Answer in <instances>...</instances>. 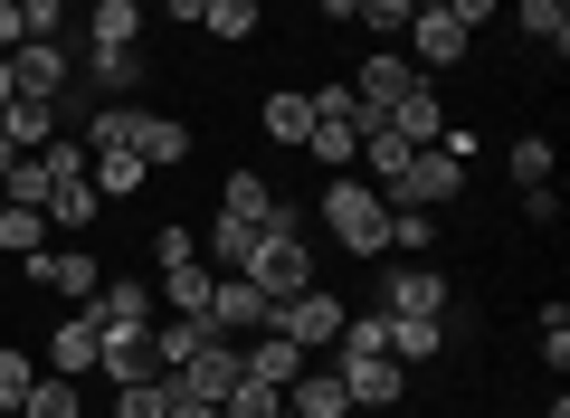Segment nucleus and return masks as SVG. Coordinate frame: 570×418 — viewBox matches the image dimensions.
I'll return each instance as SVG.
<instances>
[{"mask_svg":"<svg viewBox=\"0 0 570 418\" xmlns=\"http://www.w3.org/2000/svg\"><path fill=\"white\" fill-rule=\"evenodd\" d=\"M0 48H20V0H0Z\"/></svg>","mask_w":570,"mask_h":418,"instance_id":"obj_46","label":"nucleus"},{"mask_svg":"<svg viewBox=\"0 0 570 418\" xmlns=\"http://www.w3.org/2000/svg\"><path fill=\"white\" fill-rule=\"evenodd\" d=\"M352 20H362L381 48H400V29H409V0H352Z\"/></svg>","mask_w":570,"mask_h":418,"instance_id":"obj_38","label":"nucleus"},{"mask_svg":"<svg viewBox=\"0 0 570 418\" xmlns=\"http://www.w3.org/2000/svg\"><path fill=\"white\" fill-rule=\"evenodd\" d=\"M20 276L29 285H48V295H67V304H77V314H86V304H96V257H86V247H39V257H20Z\"/></svg>","mask_w":570,"mask_h":418,"instance_id":"obj_7","label":"nucleus"},{"mask_svg":"<svg viewBox=\"0 0 570 418\" xmlns=\"http://www.w3.org/2000/svg\"><path fill=\"white\" fill-rule=\"evenodd\" d=\"M115 418H171V371H142V380H115Z\"/></svg>","mask_w":570,"mask_h":418,"instance_id":"obj_29","label":"nucleus"},{"mask_svg":"<svg viewBox=\"0 0 570 418\" xmlns=\"http://www.w3.org/2000/svg\"><path fill=\"white\" fill-rule=\"evenodd\" d=\"M400 48H409V67H466V58H475V39L448 20V10H409Z\"/></svg>","mask_w":570,"mask_h":418,"instance_id":"obj_9","label":"nucleus"},{"mask_svg":"<svg viewBox=\"0 0 570 418\" xmlns=\"http://www.w3.org/2000/svg\"><path fill=\"white\" fill-rule=\"evenodd\" d=\"M200 342H209V323H200V314H163V323H153V361H163V371H181Z\"/></svg>","mask_w":570,"mask_h":418,"instance_id":"obj_27","label":"nucleus"},{"mask_svg":"<svg viewBox=\"0 0 570 418\" xmlns=\"http://www.w3.org/2000/svg\"><path fill=\"white\" fill-rule=\"evenodd\" d=\"M324 20H352V0H324Z\"/></svg>","mask_w":570,"mask_h":418,"instance_id":"obj_49","label":"nucleus"},{"mask_svg":"<svg viewBox=\"0 0 570 418\" xmlns=\"http://www.w3.org/2000/svg\"><path fill=\"white\" fill-rule=\"evenodd\" d=\"M438 352H448L438 314H390V361H438Z\"/></svg>","mask_w":570,"mask_h":418,"instance_id":"obj_25","label":"nucleus"},{"mask_svg":"<svg viewBox=\"0 0 570 418\" xmlns=\"http://www.w3.org/2000/svg\"><path fill=\"white\" fill-rule=\"evenodd\" d=\"M48 371H67V380L96 371V314H67L58 333H48Z\"/></svg>","mask_w":570,"mask_h":418,"instance_id":"obj_23","label":"nucleus"},{"mask_svg":"<svg viewBox=\"0 0 570 418\" xmlns=\"http://www.w3.org/2000/svg\"><path fill=\"white\" fill-rule=\"evenodd\" d=\"M86 314H96V323H115V333H153V323H163V295H153L142 276H105Z\"/></svg>","mask_w":570,"mask_h":418,"instance_id":"obj_12","label":"nucleus"},{"mask_svg":"<svg viewBox=\"0 0 570 418\" xmlns=\"http://www.w3.org/2000/svg\"><path fill=\"white\" fill-rule=\"evenodd\" d=\"M219 210H228V220H247V229H305V220L276 200V181H266V172H228Z\"/></svg>","mask_w":570,"mask_h":418,"instance_id":"obj_14","label":"nucleus"},{"mask_svg":"<svg viewBox=\"0 0 570 418\" xmlns=\"http://www.w3.org/2000/svg\"><path fill=\"white\" fill-rule=\"evenodd\" d=\"M10 96H20V77H10V48H0V105H10Z\"/></svg>","mask_w":570,"mask_h":418,"instance_id":"obj_48","label":"nucleus"},{"mask_svg":"<svg viewBox=\"0 0 570 418\" xmlns=\"http://www.w3.org/2000/svg\"><path fill=\"white\" fill-rule=\"evenodd\" d=\"M266 239V229H247V220H228V210H219V220H209V266H219V276H238V266H247V247H257Z\"/></svg>","mask_w":570,"mask_h":418,"instance_id":"obj_28","label":"nucleus"},{"mask_svg":"<svg viewBox=\"0 0 570 418\" xmlns=\"http://www.w3.org/2000/svg\"><path fill=\"white\" fill-rule=\"evenodd\" d=\"M285 409H295V418H352V390H343L333 361H305V371L285 380Z\"/></svg>","mask_w":570,"mask_h":418,"instance_id":"obj_17","label":"nucleus"},{"mask_svg":"<svg viewBox=\"0 0 570 418\" xmlns=\"http://www.w3.org/2000/svg\"><path fill=\"white\" fill-rule=\"evenodd\" d=\"M171 418H219V409H209V399H181V390H171Z\"/></svg>","mask_w":570,"mask_h":418,"instance_id":"obj_47","label":"nucleus"},{"mask_svg":"<svg viewBox=\"0 0 570 418\" xmlns=\"http://www.w3.org/2000/svg\"><path fill=\"white\" fill-rule=\"evenodd\" d=\"M0 247H10V257H39L48 247V210H20V200H10V210H0Z\"/></svg>","mask_w":570,"mask_h":418,"instance_id":"obj_34","label":"nucleus"},{"mask_svg":"<svg viewBox=\"0 0 570 418\" xmlns=\"http://www.w3.org/2000/svg\"><path fill=\"white\" fill-rule=\"evenodd\" d=\"M29 390H39V361H20L10 342H0V409H20Z\"/></svg>","mask_w":570,"mask_h":418,"instance_id":"obj_41","label":"nucleus"},{"mask_svg":"<svg viewBox=\"0 0 570 418\" xmlns=\"http://www.w3.org/2000/svg\"><path fill=\"white\" fill-rule=\"evenodd\" d=\"M333 371H343L352 409H400V361H390V352H343Z\"/></svg>","mask_w":570,"mask_h":418,"instance_id":"obj_16","label":"nucleus"},{"mask_svg":"<svg viewBox=\"0 0 570 418\" xmlns=\"http://www.w3.org/2000/svg\"><path fill=\"white\" fill-rule=\"evenodd\" d=\"M238 371H247V352H238V342H219V333H209L200 352H190L181 371H171V390H181V399H209V409H219V399H228V380H238Z\"/></svg>","mask_w":570,"mask_h":418,"instance_id":"obj_11","label":"nucleus"},{"mask_svg":"<svg viewBox=\"0 0 570 418\" xmlns=\"http://www.w3.org/2000/svg\"><path fill=\"white\" fill-rule=\"evenodd\" d=\"M542 361H551V371H570V304H551V314H542Z\"/></svg>","mask_w":570,"mask_h":418,"instance_id":"obj_42","label":"nucleus"},{"mask_svg":"<svg viewBox=\"0 0 570 418\" xmlns=\"http://www.w3.org/2000/svg\"><path fill=\"white\" fill-rule=\"evenodd\" d=\"M409 86H419V67H409V58H400V48H381V58H362V77H352V96H362V115H371V124H381V115H390V105H400V96H409Z\"/></svg>","mask_w":570,"mask_h":418,"instance_id":"obj_18","label":"nucleus"},{"mask_svg":"<svg viewBox=\"0 0 570 418\" xmlns=\"http://www.w3.org/2000/svg\"><path fill=\"white\" fill-rule=\"evenodd\" d=\"M257 124H266L276 143H305V134H314V96H305V86H276V96L257 105Z\"/></svg>","mask_w":570,"mask_h":418,"instance_id":"obj_24","label":"nucleus"},{"mask_svg":"<svg viewBox=\"0 0 570 418\" xmlns=\"http://www.w3.org/2000/svg\"><path fill=\"white\" fill-rule=\"evenodd\" d=\"M86 181H96V200H134L153 172H142L134 153H86Z\"/></svg>","mask_w":570,"mask_h":418,"instance_id":"obj_30","label":"nucleus"},{"mask_svg":"<svg viewBox=\"0 0 570 418\" xmlns=\"http://www.w3.org/2000/svg\"><path fill=\"white\" fill-rule=\"evenodd\" d=\"M324 229H333V247H352V257H390V200L371 191L362 172L324 181Z\"/></svg>","mask_w":570,"mask_h":418,"instance_id":"obj_2","label":"nucleus"},{"mask_svg":"<svg viewBox=\"0 0 570 418\" xmlns=\"http://www.w3.org/2000/svg\"><path fill=\"white\" fill-rule=\"evenodd\" d=\"M381 124H390V134H400V143H409V153H419V143H438V134H448V105H438V86H428V77H419V86H409V96H400V105H390V115H381Z\"/></svg>","mask_w":570,"mask_h":418,"instance_id":"obj_19","label":"nucleus"},{"mask_svg":"<svg viewBox=\"0 0 570 418\" xmlns=\"http://www.w3.org/2000/svg\"><path fill=\"white\" fill-rule=\"evenodd\" d=\"M448 20H456V29H466V39H475V29L494 20V0H448Z\"/></svg>","mask_w":570,"mask_h":418,"instance_id":"obj_44","label":"nucleus"},{"mask_svg":"<svg viewBox=\"0 0 570 418\" xmlns=\"http://www.w3.org/2000/svg\"><path fill=\"white\" fill-rule=\"evenodd\" d=\"M362 134H371L362 96H352V86H314V134H305V153H324V172H352V162H362Z\"/></svg>","mask_w":570,"mask_h":418,"instance_id":"obj_5","label":"nucleus"},{"mask_svg":"<svg viewBox=\"0 0 570 418\" xmlns=\"http://www.w3.org/2000/svg\"><path fill=\"white\" fill-rule=\"evenodd\" d=\"M247 285H257L266 304H285V295H305L314 285V247H305V229H266L257 247H247V266H238Z\"/></svg>","mask_w":570,"mask_h":418,"instance_id":"obj_4","label":"nucleus"},{"mask_svg":"<svg viewBox=\"0 0 570 418\" xmlns=\"http://www.w3.org/2000/svg\"><path fill=\"white\" fill-rule=\"evenodd\" d=\"M209 285H219V266L190 257V266H163V285H153V295H163V314H209Z\"/></svg>","mask_w":570,"mask_h":418,"instance_id":"obj_21","label":"nucleus"},{"mask_svg":"<svg viewBox=\"0 0 570 418\" xmlns=\"http://www.w3.org/2000/svg\"><path fill=\"white\" fill-rule=\"evenodd\" d=\"M0 210H10V200H0Z\"/></svg>","mask_w":570,"mask_h":418,"instance_id":"obj_52","label":"nucleus"},{"mask_svg":"<svg viewBox=\"0 0 570 418\" xmlns=\"http://www.w3.org/2000/svg\"><path fill=\"white\" fill-rule=\"evenodd\" d=\"M48 220H58V229H96V181H58V191H48Z\"/></svg>","mask_w":570,"mask_h":418,"instance_id":"obj_35","label":"nucleus"},{"mask_svg":"<svg viewBox=\"0 0 570 418\" xmlns=\"http://www.w3.org/2000/svg\"><path fill=\"white\" fill-rule=\"evenodd\" d=\"M10 77H20V96H67L77 86V48L67 39H20L10 48Z\"/></svg>","mask_w":570,"mask_h":418,"instance_id":"obj_10","label":"nucleus"},{"mask_svg":"<svg viewBox=\"0 0 570 418\" xmlns=\"http://www.w3.org/2000/svg\"><path fill=\"white\" fill-rule=\"evenodd\" d=\"M20 418H86V390L67 371H39V390L20 399Z\"/></svg>","mask_w":570,"mask_h":418,"instance_id":"obj_31","label":"nucleus"},{"mask_svg":"<svg viewBox=\"0 0 570 418\" xmlns=\"http://www.w3.org/2000/svg\"><path fill=\"white\" fill-rule=\"evenodd\" d=\"M390 247L400 257H428L438 247V210H390Z\"/></svg>","mask_w":570,"mask_h":418,"instance_id":"obj_37","label":"nucleus"},{"mask_svg":"<svg viewBox=\"0 0 570 418\" xmlns=\"http://www.w3.org/2000/svg\"><path fill=\"white\" fill-rule=\"evenodd\" d=\"M0 134L20 143V153H39V143L67 134V115H58V96H10V105H0Z\"/></svg>","mask_w":570,"mask_h":418,"instance_id":"obj_20","label":"nucleus"},{"mask_svg":"<svg viewBox=\"0 0 570 418\" xmlns=\"http://www.w3.org/2000/svg\"><path fill=\"white\" fill-rule=\"evenodd\" d=\"M96 48H142V0H86Z\"/></svg>","mask_w":570,"mask_h":418,"instance_id":"obj_26","label":"nucleus"},{"mask_svg":"<svg viewBox=\"0 0 570 418\" xmlns=\"http://www.w3.org/2000/svg\"><path fill=\"white\" fill-rule=\"evenodd\" d=\"M0 418H20V409H0Z\"/></svg>","mask_w":570,"mask_h":418,"instance_id":"obj_51","label":"nucleus"},{"mask_svg":"<svg viewBox=\"0 0 570 418\" xmlns=\"http://www.w3.org/2000/svg\"><path fill=\"white\" fill-rule=\"evenodd\" d=\"M381 200H390V210H448V200H466V162H456L448 143H419Z\"/></svg>","mask_w":570,"mask_h":418,"instance_id":"obj_3","label":"nucleus"},{"mask_svg":"<svg viewBox=\"0 0 570 418\" xmlns=\"http://www.w3.org/2000/svg\"><path fill=\"white\" fill-rule=\"evenodd\" d=\"M142 96V48H86V105H134Z\"/></svg>","mask_w":570,"mask_h":418,"instance_id":"obj_15","label":"nucleus"},{"mask_svg":"<svg viewBox=\"0 0 570 418\" xmlns=\"http://www.w3.org/2000/svg\"><path fill=\"white\" fill-rule=\"evenodd\" d=\"M266 333H285L295 352H333V333H343V295H333V285H305V295L266 304Z\"/></svg>","mask_w":570,"mask_h":418,"instance_id":"obj_6","label":"nucleus"},{"mask_svg":"<svg viewBox=\"0 0 570 418\" xmlns=\"http://www.w3.org/2000/svg\"><path fill=\"white\" fill-rule=\"evenodd\" d=\"M200 10H209V0H163V20H171V29H200Z\"/></svg>","mask_w":570,"mask_h":418,"instance_id":"obj_45","label":"nucleus"},{"mask_svg":"<svg viewBox=\"0 0 570 418\" xmlns=\"http://www.w3.org/2000/svg\"><path fill=\"white\" fill-rule=\"evenodd\" d=\"M409 10H448V0H409Z\"/></svg>","mask_w":570,"mask_h":418,"instance_id":"obj_50","label":"nucleus"},{"mask_svg":"<svg viewBox=\"0 0 570 418\" xmlns=\"http://www.w3.org/2000/svg\"><path fill=\"white\" fill-rule=\"evenodd\" d=\"M190 257H200V239H190V229H181V220H171V229H163V239H153V266H190Z\"/></svg>","mask_w":570,"mask_h":418,"instance_id":"obj_43","label":"nucleus"},{"mask_svg":"<svg viewBox=\"0 0 570 418\" xmlns=\"http://www.w3.org/2000/svg\"><path fill=\"white\" fill-rule=\"evenodd\" d=\"M333 352H390V314H343Z\"/></svg>","mask_w":570,"mask_h":418,"instance_id":"obj_40","label":"nucleus"},{"mask_svg":"<svg viewBox=\"0 0 570 418\" xmlns=\"http://www.w3.org/2000/svg\"><path fill=\"white\" fill-rule=\"evenodd\" d=\"M257 20H266V0H209V10H200V29H209V39H228V48L257 39Z\"/></svg>","mask_w":570,"mask_h":418,"instance_id":"obj_33","label":"nucleus"},{"mask_svg":"<svg viewBox=\"0 0 570 418\" xmlns=\"http://www.w3.org/2000/svg\"><path fill=\"white\" fill-rule=\"evenodd\" d=\"M448 304H456V285L438 276V266H428V257L390 266V285H381V314H438V323H448Z\"/></svg>","mask_w":570,"mask_h":418,"instance_id":"obj_8","label":"nucleus"},{"mask_svg":"<svg viewBox=\"0 0 570 418\" xmlns=\"http://www.w3.org/2000/svg\"><path fill=\"white\" fill-rule=\"evenodd\" d=\"M77 143H86V153H134L142 172H181V162H190V124L153 115V105H86Z\"/></svg>","mask_w":570,"mask_h":418,"instance_id":"obj_1","label":"nucleus"},{"mask_svg":"<svg viewBox=\"0 0 570 418\" xmlns=\"http://www.w3.org/2000/svg\"><path fill=\"white\" fill-rule=\"evenodd\" d=\"M276 409H285V390H266V380H247V371L228 380V399H219V418H276Z\"/></svg>","mask_w":570,"mask_h":418,"instance_id":"obj_36","label":"nucleus"},{"mask_svg":"<svg viewBox=\"0 0 570 418\" xmlns=\"http://www.w3.org/2000/svg\"><path fill=\"white\" fill-rule=\"evenodd\" d=\"M209 333H219V342H247V333H266V295H257V285H247V276H219V285H209Z\"/></svg>","mask_w":570,"mask_h":418,"instance_id":"obj_13","label":"nucleus"},{"mask_svg":"<svg viewBox=\"0 0 570 418\" xmlns=\"http://www.w3.org/2000/svg\"><path fill=\"white\" fill-rule=\"evenodd\" d=\"M513 181L523 191H551V143L542 134H513Z\"/></svg>","mask_w":570,"mask_h":418,"instance_id":"obj_39","label":"nucleus"},{"mask_svg":"<svg viewBox=\"0 0 570 418\" xmlns=\"http://www.w3.org/2000/svg\"><path fill=\"white\" fill-rule=\"evenodd\" d=\"M513 20H523V39H542L551 58H570V0H523Z\"/></svg>","mask_w":570,"mask_h":418,"instance_id":"obj_32","label":"nucleus"},{"mask_svg":"<svg viewBox=\"0 0 570 418\" xmlns=\"http://www.w3.org/2000/svg\"><path fill=\"white\" fill-rule=\"evenodd\" d=\"M238 352H247V380H266V390H285V380H295V371L314 361V352H295L285 333H247Z\"/></svg>","mask_w":570,"mask_h":418,"instance_id":"obj_22","label":"nucleus"}]
</instances>
